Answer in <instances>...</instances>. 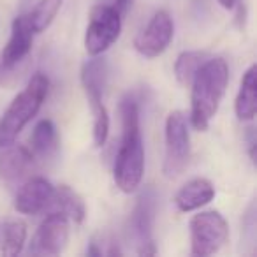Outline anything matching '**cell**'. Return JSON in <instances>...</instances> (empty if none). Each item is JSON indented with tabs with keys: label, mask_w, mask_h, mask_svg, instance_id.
Returning a JSON list of instances; mask_svg holds the SVG:
<instances>
[{
	"label": "cell",
	"mask_w": 257,
	"mask_h": 257,
	"mask_svg": "<svg viewBox=\"0 0 257 257\" xmlns=\"http://www.w3.org/2000/svg\"><path fill=\"white\" fill-rule=\"evenodd\" d=\"M0 155V180L16 183L29 178L36 168V157L25 145H8Z\"/></svg>",
	"instance_id": "cell-13"
},
{
	"label": "cell",
	"mask_w": 257,
	"mask_h": 257,
	"mask_svg": "<svg viewBox=\"0 0 257 257\" xmlns=\"http://www.w3.org/2000/svg\"><path fill=\"white\" fill-rule=\"evenodd\" d=\"M166 154L162 173L166 178L182 175L190 159L189 121L183 111H171L166 118Z\"/></svg>",
	"instance_id": "cell-7"
},
{
	"label": "cell",
	"mask_w": 257,
	"mask_h": 257,
	"mask_svg": "<svg viewBox=\"0 0 257 257\" xmlns=\"http://www.w3.org/2000/svg\"><path fill=\"white\" fill-rule=\"evenodd\" d=\"M175 36V23L166 9H159L148 25L134 39V48L140 55L147 58H155L162 55L171 44Z\"/></svg>",
	"instance_id": "cell-9"
},
{
	"label": "cell",
	"mask_w": 257,
	"mask_h": 257,
	"mask_svg": "<svg viewBox=\"0 0 257 257\" xmlns=\"http://www.w3.org/2000/svg\"><path fill=\"white\" fill-rule=\"evenodd\" d=\"M123 16L111 4H97L90 9L85 32V50L90 57H99L118 41Z\"/></svg>",
	"instance_id": "cell-6"
},
{
	"label": "cell",
	"mask_w": 257,
	"mask_h": 257,
	"mask_svg": "<svg viewBox=\"0 0 257 257\" xmlns=\"http://www.w3.org/2000/svg\"><path fill=\"white\" fill-rule=\"evenodd\" d=\"M55 187L43 176H30L15 196V210L22 215H39L51 208Z\"/></svg>",
	"instance_id": "cell-11"
},
{
	"label": "cell",
	"mask_w": 257,
	"mask_h": 257,
	"mask_svg": "<svg viewBox=\"0 0 257 257\" xmlns=\"http://www.w3.org/2000/svg\"><path fill=\"white\" fill-rule=\"evenodd\" d=\"M218 4L222 6L224 9H234L236 8V4H238L239 0H217Z\"/></svg>",
	"instance_id": "cell-24"
},
{
	"label": "cell",
	"mask_w": 257,
	"mask_h": 257,
	"mask_svg": "<svg viewBox=\"0 0 257 257\" xmlns=\"http://www.w3.org/2000/svg\"><path fill=\"white\" fill-rule=\"evenodd\" d=\"M154 220L155 196L152 190H145L136 199L127 222V236L136 246L138 255H155L157 252L154 241Z\"/></svg>",
	"instance_id": "cell-8"
},
{
	"label": "cell",
	"mask_w": 257,
	"mask_h": 257,
	"mask_svg": "<svg viewBox=\"0 0 257 257\" xmlns=\"http://www.w3.org/2000/svg\"><path fill=\"white\" fill-rule=\"evenodd\" d=\"M67 241L69 218L60 211H51L37 227L29 250L32 255H58L65 250Z\"/></svg>",
	"instance_id": "cell-10"
},
{
	"label": "cell",
	"mask_w": 257,
	"mask_h": 257,
	"mask_svg": "<svg viewBox=\"0 0 257 257\" xmlns=\"http://www.w3.org/2000/svg\"><path fill=\"white\" fill-rule=\"evenodd\" d=\"M190 253L208 257L217 253L229 239V225L218 211H199L189 222Z\"/></svg>",
	"instance_id": "cell-5"
},
{
	"label": "cell",
	"mask_w": 257,
	"mask_h": 257,
	"mask_svg": "<svg viewBox=\"0 0 257 257\" xmlns=\"http://www.w3.org/2000/svg\"><path fill=\"white\" fill-rule=\"evenodd\" d=\"M34 43V30L30 27L29 16L20 15L13 20L11 37L0 51V64L4 67H20L27 60Z\"/></svg>",
	"instance_id": "cell-12"
},
{
	"label": "cell",
	"mask_w": 257,
	"mask_h": 257,
	"mask_svg": "<svg viewBox=\"0 0 257 257\" xmlns=\"http://www.w3.org/2000/svg\"><path fill=\"white\" fill-rule=\"evenodd\" d=\"M50 92V79L43 72L30 76L27 86L13 99L4 116L0 120V147L15 143L18 134L27 127L30 120L39 113L41 106Z\"/></svg>",
	"instance_id": "cell-3"
},
{
	"label": "cell",
	"mask_w": 257,
	"mask_h": 257,
	"mask_svg": "<svg viewBox=\"0 0 257 257\" xmlns=\"http://www.w3.org/2000/svg\"><path fill=\"white\" fill-rule=\"evenodd\" d=\"M64 0H39L36 4V8L29 13V22L32 27L34 34H41L53 23V20L57 18L58 11H60Z\"/></svg>",
	"instance_id": "cell-20"
},
{
	"label": "cell",
	"mask_w": 257,
	"mask_h": 257,
	"mask_svg": "<svg viewBox=\"0 0 257 257\" xmlns=\"http://www.w3.org/2000/svg\"><path fill=\"white\" fill-rule=\"evenodd\" d=\"M27 241V224L22 218H9L0 224V252L4 255H18Z\"/></svg>",
	"instance_id": "cell-18"
},
{
	"label": "cell",
	"mask_w": 257,
	"mask_h": 257,
	"mask_svg": "<svg viewBox=\"0 0 257 257\" xmlns=\"http://www.w3.org/2000/svg\"><path fill=\"white\" fill-rule=\"evenodd\" d=\"M248 150L250 159H255V136H253V128H248Z\"/></svg>",
	"instance_id": "cell-23"
},
{
	"label": "cell",
	"mask_w": 257,
	"mask_h": 257,
	"mask_svg": "<svg viewBox=\"0 0 257 257\" xmlns=\"http://www.w3.org/2000/svg\"><path fill=\"white\" fill-rule=\"evenodd\" d=\"M215 197V187L213 183L208 178H192L190 182H187L182 189L176 192L175 206L178 208L183 213H189V211L199 210V208L206 206L210 201H213Z\"/></svg>",
	"instance_id": "cell-14"
},
{
	"label": "cell",
	"mask_w": 257,
	"mask_h": 257,
	"mask_svg": "<svg viewBox=\"0 0 257 257\" xmlns=\"http://www.w3.org/2000/svg\"><path fill=\"white\" fill-rule=\"evenodd\" d=\"M234 111L239 121H252L257 113V67L250 65L245 71L236 95Z\"/></svg>",
	"instance_id": "cell-15"
},
{
	"label": "cell",
	"mask_w": 257,
	"mask_h": 257,
	"mask_svg": "<svg viewBox=\"0 0 257 257\" xmlns=\"http://www.w3.org/2000/svg\"><path fill=\"white\" fill-rule=\"evenodd\" d=\"M229 83V65L224 58L210 57L194 74L190 83V123L196 131H206L218 113Z\"/></svg>",
	"instance_id": "cell-2"
},
{
	"label": "cell",
	"mask_w": 257,
	"mask_h": 257,
	"mask_svg": "<svg viewBox=\"0 0 257 257\" xmlns=\"http://www.w3.org/2000/svg\"><path fill=\"white\" fill-rule=\"evenodd\" d=\"M58 150V133L51 120H39L30 134V152L36 159H48Z\"/></svg>",
	"instance_id": "cell-17"
},
{
	"label": "cell",
	"mask_w": 257,
	"mask_h": 257,
	"mask_svg": "<svg viewBox=\"0 0 257 257\" xmlns=\"http://www.w3.org/2000/svg\"><path fill=\"white\" fill-rule=\"evenodd\" d=\"M107 83V62L104 58L92 57L81 67V85L88 99L93 114V145L102 148L109 136V114L102 102L104 88Z\"/></svg>",
	"instance_id": "cell-4"
},
{
	"label": "cell",
	"mask_w": 257,
	"mask_h": 257,
	"mask_svg": "<svg viewBox=\"0 0 257 257\" xmlns=\"http://www.w3.org/2000/svg\"><path fill=\"white\" fill-rule=\"evenodd\" d=\"M51 208H55L53 211H60L62 215H65L69 218V222H74L78 225L83 224V220L86 217L85 201L69 185L55 187V197Z\"/></svg>",
	"instance_id": "cell-16"
},
{
	"label": "cell",
	"mask_w": 257,
	"mask_h": 257,
	"mask_svg": "<svg viewBox=\"0 0 257 257\" xmlns=\"http://www.w3.org/2000/svg\"><path fill=\"white\" fill-rule=\"evenodd\" d=\"M18 67H4V65L0 64V86H4V88H13V86L18 83L20 79V71L16 72Z\"/></svg>",
	"instance_id": "cell-21"
},
{
	"label": "cell",
	"mask_w": 257,
	"mask_h": 257,
	"mask_svg": "<svg viewBox=\"0 0 257 257\" xmlns=\"http://www.w3.org/2000/svg\"><path fill=\"white\" fill-rule=\"evenodd\" d=\"M111 6H113V8L116 9L121 16H125L128 9H131V6H133V0H114Z\"/></svg>",
	"instance_id": "cell-22"
},
{
	"label": "cell",
	"mask_w": 257,
	"mask_h": 257,
	"mask_svg": "<svg viewBox=\"0 0 257 257\" xmlns=\"http://www.w3.org/2000/svg\"><path fill=\"white\" fill-rule=\"evenodd\" d=\"M210 58L208 51H183L175 62V76L183 86H189L197 69Z\"/></svg>",
	"instance_id": "cell-19"
},
{
	"label": "cell",
	"mask_w": 257,
	"mask_h": 257,
	"mask_svg": "<svg viewBox=\"0 0 257 257\" xmlns=\"http://www.w3.org/2000/svg\"><path fill=\"white\" fill-rule=\"evenodd\" d=\"M121 141L114 161V183L125 194H133L141 185L145 173V147L141 138L140 107L134 97L125 95L120 102Z\"/></svg>",
	"instance_id": "cell-1"
}]
</instances>
